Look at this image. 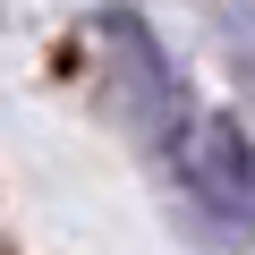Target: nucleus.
Wrapping results in <instances>:
<instances>
[{
    "label": "nucleus",
    "mask_w": 255,
    "mask_h": 255,
    "mask_svg": "<svg viewBox=\"0 0 255 255\" xmlns=\"http://www.w3.org/2000/svg\"><path fill=\"white\" fill-rule=\"evenodd\" d=\"M196 187L238 221V204H247V162H238V128H230V119L204 128V179H196Z\"/></svg>",
    "instance_id": "1"
}]
</instances>
